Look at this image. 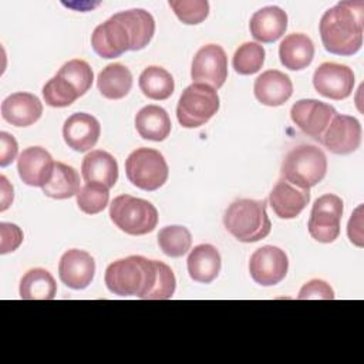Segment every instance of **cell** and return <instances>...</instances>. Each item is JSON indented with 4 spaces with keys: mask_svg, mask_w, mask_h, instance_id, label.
<instances>
[{
    "mask_svg": "<svg viewBox=\"0 0 364 364\" xmlns=\"http://www.w3.org/2000/svg\"><path fill=\"white\" fill-rule=\"evenodd\" d=\"M264 48L259 43H243L233 54V68L240 75L257 73L264 63Z\"/></svg>",
    "mask_w": 364,
    "mask_h": 364,
    "instance_id": "1f68e13d",
    "label": "cell"
},
{
    "mask_svg": "<svg viewBox=\"0 0 364 364\" xmlns=\"http://www.w3.org/2000/svg\"><path fill=\"white\" fill-rule=\"evenodd\" d=\"M139 88L151 100L162 101L173 94L175 82L171 73L158 65L146 67L139 75Z\"/></svg>",
    "mask_w": 364,
    "mask_h": 364,
    "instance_id": "f546056e",
    "label": "cell"
},
{
    "mask_svg": "<svg viewBox=\"0 0 364 364\" xmlns=\"http://www.w3.org/2000/svg\"><path fill=\"white\" fill-rule=\"evenodd\" d=\"M81 173L85 182H100L109 189L117 183L118 164L107 151L95 149L84 156Z\"/></svg>",
    "mask_w": 364,
    "mask_h": 364,
    "instance_id": "d4e9b609",
    "label": "cell"
},
{
    "mask_svg": "<svg viewBox=\"0 0 364 364\" xmlns=\"http://www.w3.org/2000/svg\"><path fill=\"white\" fill-rule=\"evenodd\" d=\"M363 206H358L355 212L351 215L347 226V235L351 243L361 247L363 246V218H361Z\"/></svg>",
    "mask_w": 364,
    "mask_h": 364,
    "instance_id": "60d3db41",
    "label": "cell"
},
{
    "mask_svg": "<svg viewBox=\"0 0 364 364\" xmlns=\"http://www.w3.org/2000/svg\"><path fill=\"white\" fill-rule=\"evenodd\" d=\"M101 134V125L95 117L87 112L70 115L63 125V138L68 148L87 152L95 146Z\"/></svg>",
    "mask_w": 364,
    "mask_h": 364,
    "instance_id": "e0dca14e",
    "label": "cell"
},
{
    "mask_svg": "<svg viewBox=\"0 0 364 364\" xmlns=\"http://www.w3.org/2000/svg\"><path fill=\"white\" fill-rule=\"evenodd\" d=\"M54 164L48 151L41 146H28L18 156V176L28 186L43 188L53 176Z\"/></svg>",
    "mask_w": 364,
    "mask_h": 364,
    "instance_id": "2e32d148",
    "label": "cell"
},
{
    "mask_svg": "<svg viewBox=\"0 0 364 364\" xmlns=\"http://www.w3.org/2000/svg\"><path fill=\"white\" fill-rule=\"evenodd\" d=\"M97 87L102 97L121 100L132 88V74L124 64H109L98 74Z\"/></svg>",
    "mask_w": 364,
    "mask_h": 364,
    "instance_id": "4316f807",
    "label": "cell"
},
{
    "mask_svg": "<svg viewBox=\"0 0 364 364\" xmlns=\"http://www.w3.org/2000/svg\"><path fill=\"white\" fill-rule=\"evenodd\" d=\"M220 101L215 88L193 82L186 87L178 101L176 118L183 128L205 125L219 109Z\"/></svg>",
    "mask_w": 364,
    "mask_h": 364,
    "instance_id": "8992f818",
    "label": "cell"
},
{
    "mask_svg": "<svg viewBox=\"0 0 364 364\" xmlns=\"http://www.w3.org/2000/svg\"><path fill=\"white\" fill-rule=\"evenodd\" d=\"M169 7L185 24H199L209 14L206 0H169Z\"/></svg>",
    "mask_w": 364,
    "mask_h": 364,
    "instance_id": "d590c367",
    "label": "cell"
},
{
    "mask_svg": "<svg viewBox=\"0 0 364 364\" xmlns=\"http://www.w3.org/2000/svg\"><path fill=\"white\" fill-rule=\"evenodd\" d=\"M0 253L6 255L14 252L23 242V232L14 223H0Z\"/></svg>",
    "mask_w": 364,
    "mask_h": 364,
    "instance_id": "f35d334b",
    "label": "cell"
},
{
    "mask_svg": "<svg viewBox=\"0 0 364 364\" xmlns=\"http://www.w3.org/2000/svg\"><path fill=\"white\" fill-rule=\"evenodd\" d=\"M41 101L30 92H13L1 102V117L14 127H28L40 119Z\"/></svg>",
    "mask_w": 364,
    "mask_h": 364,
    "instance_id": "d6986e66",
    "label": "cell"
},
{
    "mask_svg": "<svg viewBox=\"0 0 364 364\" xmlns=\"http://www.w3.org/2000/svg\"><path fill=\"white\" fill-rule=\"evenodd\" d=\"M23 300H51L57 293V283L46 269H30L20 280L18 289Z\"/></svg>",
    "mask_w": 364,
    "mask_h": 364,
    "instance_id": "83f0119b",
    "label": "cell"
},
{
    "mask_svg": "<svg viewBox=\"0 0 364 364\" xmlns=\"http://www.w3.org/2000/svg\"><path fill=\"white\" fill-rule=\"evenodd\" d=\"M80 191L78 172L63 162L54 164V171L50 182L43 186V193L53 199H68Z\"/></svg>",
    "mask_w": 364,
    "mask_h": 364,
    "instance_id": "f1b7e54d",
    "label": "cell"
},
{
    "mask_svg": "<svg viewBox=\"0 0 364 364\" xmlns=\"http://www.w3.org/2000/svg\"><path fill=\"white\" fill-rule=\"evenodd\" d=\"M109 218L119 230L132 236H141L151 233L156 228L158 210L145 199L119 195L109 206Z\"/></svg>",
    "mask_w": 364,
    "mask_h": 364,
    "instance_id": "5b68a950",
    "label": "cell"
},
{
    "mask_svg": "<svg viewBox=\"0 0 364 364\" xmlns=\"http://www.w3.org/2000/svg\"><path fill=\"white\" fill-rule=\"evenodd\" d=\"M18 152V145L14 136L9 132H0V166L10 165Z\"/></svg>",
    "mask_w": 364,
    "mask_h": 364,
    "instance_id": "ab89813d",
    "label": "cell"
},
{
    "mask_svg": "<svg viewBox=\"0 0 364 364\" xmlns=\"http://www.w3.org/2000/svg\"><path fill=\"white\" fill-rule=\"evenodd\" d=\"M186 264L192 280L208 284L218 277L222 267V259L215 246L203 243L191 250Z\"/></svg>",
    "mask_w": 364,
    "mask_h": 364,
    "instance_id": "7402d4cb",
    "label": "cell"
},
{
    "mask_svg": "<svg viewBox=\"0 0 364 364\" xmlns=\"http://www.w3.org/2000/svg\"><path fill=\"white\" fill-rule=\"evenodd\" d=\"M91 46L100 57L115 58L131 50V37L127 27L111 17L95 27L91 36Z\"/></svg>",
    "mask_w": 364,
    "mask_h": 364,
    "instance_id": "9a60e30c",
    "label": "cell"
},
{
    "mask_svg": "<svg viewBox=\"0 0 364 364\" xmlns=\"http://www.w3.org/2000/svg\"><path fill=\"white\" fill-rule=\"evenodd\" d=\"M289 270V259L284 250L276 246H262L250 256L249 273L252 279L262 286H274L280 283Z\"/></svg>",
    "mask_w": 364,
    "mask_h": 364,
    "instance_id": "30bf717a",
    "label": "cell"
},
{
    "mask_svg": "<svg viewBox=\"0 0 364 364\" xmlns=\"http://www.w3.org/2000/svg\"><path fill=\"white\" fill-rule=\"evenodd\" d=\"M250 34L260 43L279 40L287 28V14L277 6H266L255 11L249 23Z\"/></svg>",
    "mask_w": 364,
    "mask_h": 364,
    "instance_id": "44dd1931",
    "label": "cell"
},
{
    "mask_svg": "<svg viewBox=\"0 0 364 364\" xmlns=\"http://www.w3.org/2000/svg\"><path fill=\"white\" fill-rule=\"evenodd\" d=\"M191 77L195 82L220 88L228 78V57L218 44H206L198 50L192 60Z\"/></svg>",
    "mask_w": 364,
    "mask_h": 364,
    "instance_id": "9c48e42d",
    "label": "cell"
},
{
    "mask_svg": "<svg viewBox=\"0 0 364 364\" xmlns=\"http://www.w3.org/2000/svg\"><path fill=\"white\" fill-rule=\"evenodd\" d=\"M343 200L334 193H326L313 203L309 233L320 243H331L340 235V220L343 216Z\"/></svg>",
    "mask_w": 364,
    "mask_h": 364,
    "instance_id": "ba28073f",
    "label": "cell"
},
{
    "mask_svg": "<svg viewBox=\"0 0 364 364\" xmlns=\"http://www.w3.org/2000/svg\"><path fill=\"white\" fill-rule=\"evenodd\" d=\"M364 3L340 1L320 20V37L324 48L336 55H353L363 46Z\"/></svg>",
    "mask_w": 364,
    "mask_h": 364,
    "instance_id": "6da1fadb",
    "label": "cell"
},
{
    "mask_svg": "<svg viewBox=\"0 0 364 364\" xmlns=\"http://www.w3.org/2000/svg\"><path fill=\"white\" fill-rule=\"evenodd\" d=\"M299 300H333L334 291L330 284L320 279H313L307 282L299 291Z\"/></svg>",
    "mask_w": 364,
    "mask_h": 364,
    "instance_id": "74e56055",
    "label": "cell"
},
{
    "mask_svg": "<svg viewBox=\"0 0 364 364\" xmlns=\"http://www.w3.org/2000/svg\"><path fill=\"white\" fill-rule=\"evenodd\" d=\"M125 173L134 186L142 191H156L168 181L169 168L159 151L136 148L125 161Z\"/></svg>",
    "mask_w": 364,
    "mask_h": 364,
    "instance_id": "52a82bcc",
    "label": "cell"
},
{
    "mask_svg": "<svg viewBox=\"0 0 364 364\" xmlns=\"http://www.w3.org/2000/svg\"><path fill=\"white\" fill-rule=\"evenodd\" d=\"M158 245L169 257H181L191 250L192 235L185 226H165L158 233Z\"/></svg>",
    "mask_w": 364,
    "mask_h": 364,
    "instance_id": "4dcf8cb0",
    "label": "cell"
},
{
    "mask_svg": "<svg viewBox=\"0 0 364 364\" xmlns=\"http://www.w3.org/2000/svg\"><path fill=\"white\" fill-rule=\"evenodd\" d=\"M95 274L94 257L80 249L67 250L58 263L60 280L70 289L82 290L88 287Z\"/></svg>",
    "mask_w": 364,
    "mask_h": 364,
    "instance_id": "5bb4252c",
    "label": "cell"
},
{
    "mask_svg": "<svg viewBox=\"0 0 364 364\" xmlns=\"http://www.w3.org/2000/svg\"><path fill=\"white\" fill-rule=\"evenodd\" d=\"M320 141L333 154H351L357 151L361 144V125L354 117L336 114Z\"/></svg>",
    "mask_w": 364,
    "mask_h": 364,
    "instance_id": "7c38bea8",
    "label": "cell"
},
{
    "mask_svg": "<svg viewBox=\"0 0 364 364\" xmlns=\"http://www.w3.org/2000/svg\"><path fill=\"white\" fill-rule=\"evenodd\" d=\"M223 225L235 239L243 243L264 239L272 230L264 200L255 199L232 202L223 215Z\"/></svg>",
    "mask_w": 364,
    "mask_h": 364,
    "instance_id": "3957f363",
    "label": "cell"
},
{
    "mask_svg": "<svg viewBox=\"0 0 364 364\" xmlns=\"http://www.w3.org/2000/svg\"><path fill=\"white\" fill-rule=\"evenodd\" d=\"M176 279L172 269L164 262L156 260V282L148 300H168L173 296Z\"/></svg>",
    "mask_w": 364,
    "mask_h": 364,
    "instance_id": "8d00e7d4",
    "label": "cell"
},
{
    "mask_svg": "<svg viewBox=\"0 0 364 364\" xmlns=\"http://www.w3.org/2000/svg\"><path fill=\"white\" fill-rule=\"evenodd\" d=\"M316 91L330 100H344L354 88V73L348 65L337 63H323L313 74Z\"/></svg>",
    "mask_w": 364,
    "mask_h": 364,
    "instance_id": "8fae6325",
    "label": "cell"
},
{
    "mask_svg": "<svg viewBox=\"0 0 364 364\" xmlns=\"http://www.w3.org/2000/svg\"><path fill=\"white\" fill-rule=\"evenodd\" d=\"M255 97L267 107L283 105L293 94V84L289 75L279 70H267L262 73L253 85Z\"/></svg>",
    "mask_w": 364,
    "mask_h": 364,
    "instance_id": "ffe728a7",
    "label": "cell"
},
{
    "mask_svg": "<svg viewBox=\"0 0 364 364\" xmlns=\"http://www.w3.org/2000/svg\"><path fill=\"white\" fill-rule=\"evenodd\" d=\"M156 282V260L128 256L112 262L105 270L107 289L121 297L148 300Z\"/></svg>",
    "mask_w": 364,
    "mask_h": 364,
    "instance_id": "7a4b0ae2",
    "label": "cell"
},
{
    "mask_svg": "<svg viewBox=\"0 0 364 364\" xmlns=\"http://www.w3.org/2000/svg\"><path fill=\"white\" fill-rule=\"evenodd\" d=\"M115 20L121 21L131 37V50L138 51L148 46L155 33V20L151 13L144 9H131L125 11L115 13L112 16Z\"/></svg>",
    "mask_w": 364,
    "mask_h": 364,
    "instance_id": "cb8c5ba5",
    "label": "cell"
},
{
    "mask_svg": "<svg viewBox=\"0 0 364 364\" xmlns=\"http://www.w3.org/2000/svg\"><path fill=\"white\" fill-rule=\"evenodd\" d=\"M171 119L168 112L159 105H146L135 115V128L144 139L164 141L171 132Z\"/></svg>",
    "mask_w": 364,
    "mask_h": 364,
    "instance_id": "484cf974",
    "label": "cell"
},
{
    "mask_svg": "<svg viewBox=\"0 0 364 364\" xmlns=\"http://www.w3.org/2000/svg\"><path fill=\"white\" fill-rule=\"evenodd\" d=\"M336 114L334 107L318 100H300L290 109L291 121L306 135L318 141Z\"/></svg>",
    "mask_w": 364,
    "mask_h": 364,
    "instance_id": "4fadbf2b",
    "label": "cell"
},
{
    "mask_svg": "<svg viewBox=\"0 0 364 364\" xmlns=\"http://www.w3.org/2000/svg\"><path fill=\"white\" fill-rule=\"evenodd\" d=\"M0 181H1V208H0V210H6L10 206V203L13 202V186L9 185L6 176H1Z\"/></svg>",
    "mask_w": 364,
    "mask_h": 364,
    "instance_id": "b9f144b4",
    "label": "cell"
},
{
    "mask_svg": "<svg viewBox=\"0 0 364 364\" xmlns=\"http://www.w3.org/2000/svg\"><path fill=\"white\" fill-rule=\"evenodd\" d=\"M57 75L65 78L77 90L80 97L84 95L91 88V84L94 80V73H92L90 64L80 58L67 61L58 70Z\"/></svg>",
    "mask_w": 364,
    "mask_h": 364,
    "instance_id": "e575fe53",
    "label": "cell"
},
{
    "mask_svg": "<svg viewBox=\"0 0 364 364\" xmlns=\"http://www.w3.org/2000/svg\"><path fill=\"white\" fill-rule=\"evenodd\" d=\"M280 63L284 68L299 71L309 67L314 57V44L310 37L301 33H293L283 38L279 46Z\"/></svg>",
    "mask_w": 364,
    "mask_h": 364,
    "instance_id": "603a6c76",
    "label": "cell"
},
{
    "mask_svg": "<svg viewBox=\"0 0 364 364\" xmlns=\"http://www.w3.org/2000/svg\"><path fill=\"white\" fill-rule=\"evenodd\" d=\"M310 202L309 189H301L280 179L269 195V203L280 219L297 218Z\"/></svg>",
    "mask_w": 364,
    "mask_h": 364,
    "instance_id": "ac0fdd59",
    "label": "cell"
},
{
    "mask_svg": "<svg viewBox=\"0 0 364 364\" xmlns=\"http://www.w3.org/2000/svg\"><path fill=\"white\" fill-rule=\"evenodd\" d=\"M43 97L47 105L64 108L71 105L80 97V94L65 78L55 74L43 87Z\"/></svg>",
    "mask_w": 364,
    "mask_h": 364,
    "instance_id": "836d02e7",
    "label": "cell"
},
{
    "mask_svg": "<svg viewBox=\"0 0 364 364\" xmlns=\"http://www.w3.org/2000/svg\"><path fill=\"white\" fill-rule=\"evenodd\" d=\"M327 172V158L314 145H299L293 148L282 164V176L291 185L310 189L323 181Z\"/></svg>",
    "mask_w": 364,
    "mask_h": 364,
    "instance_id": "277c9868",
    "label": "cell"
},
{
    "mask_svg": "<svg viewBox=\"0 0 364 364\" xmlns=\"http://www.w3.org/2000/svg\"><path fill=\"white\" fill-rule=\"evenodd\" d=\"M75 196L78 208L87 215L102 212L109 200L108 188L100 182H87Z\"/></svg>",
    "mask_w": 364,
    "mask_h": 364,
    "instance_id": "d6a6232c",
    "label": "cell"
}]
</instances>
